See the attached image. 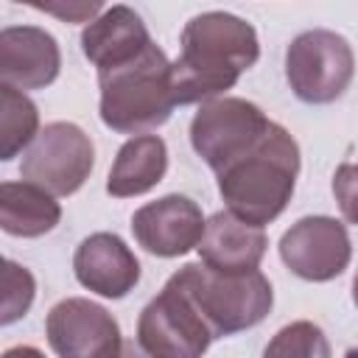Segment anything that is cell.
Here are the masks:
<instances>
[{"instance_id": "19", "label": "cell", "mask_w": 358, "mask_h": 358, "mask_svg": "<svg viewBox=\"0 0 358 358\" xmlns=\"http://www.w3.org/2000/svg\"><path fill=\"white\" fill-rule=\"evenodd\" d=\"M263 358H330V341L319 324L299 319L274 333Z\"/></svg>"}, {"instance_id": "16", "label": "cell", "mask_w": 358, "mask_h": 358, "mask_svg": "<svg viewBox=\"0 0 358 358\" xmlns=\"http://www.w3.org/2000/svg\"><path fill=\"white\" fill-rule=\"evenodd\" d=\"M168 171V145L159 134H140L129 137L106 179V193L115 199H131L154 190Z\"/></svg>"}, {"instance_id": "3", "label": "cell", "mask_w": 358, "mask_h": 358, "mask_svg": "<svg viewBox=\"0 0 358 358\" xmlns=\"http://www.w3.org/2000/svg\"><path fill=\"white\" fill-rule=\"evenodd\" d=\"M101 120L120 134H148L168 123L176 101L171 87V62L154 42L131 62L101 70Z\"/></svg>"}, {"instance_id": "2", "label": "cell", "mask_w": 358, "mask_h": 358, "mask_svg": "<svg viewBox=\"0 0 358 358\" xmlns=\"http://www.w3.org/2000/svg\"><path fill=\"white\" fill-rule=\"evenodd\" d=\"M299 173V145L291 131L271 123L268 134L243 157L218 171V193L232 215L252 227L271 224L291 201Z\"/></svg>"}, {"instance_id": "24", "label": "cell", "mask_w": 358, "mask_h": 358, "mask_svg": "<svg viewBox=\"0 0 358 358\" xmlns=\"http://www.w3.org/2000/svg\"><path fill=\"white\" fill-rule=\"evenodd\" d=\"M120 358H148L140 347H134V344H123V352H120Z\"/></svg>"}, {"instance_id": "5", "label": "cell", "mask_w": 358, "mask_h": 358, "mask_svg": "<svg viewBox=\"0 0 358 358\" xmlns=\"http://www.w3.org/2000/svg\"><path fill=\"white\" fill-rule=\"evenodd\" d=\"M355 76L350 42L324 28L299 34L285 50V78L291 92L305 103H333Z\"/></svg>"}, {"instance_id": "21", "label": "cell", "mask_w": 358, "mask_h": 358, "mask_svg": "<svg viewBox=\"0 0 358 358\" xmlns=\"http://www.w3.org/2000/svg\"><path fill=\"white\" fill-rule=\"evenodd\" d=\"M333 196L338 201L341 215L358 227V165L344 162L333 173Z\"/></svg>"}, {"instance_id": "18", "label": "cell", "mask_w": 358, "mask_h": 358, "mask_svg": "<svg viewBox=\"0 0 358 358\" xmlns=\"http://www.w3.org/2000/svg\"><path fill=\"white\" fill-rule=\"evenodd\" d=\"M39 131L36 103L22 90L0 84V159L8 162L22 148H31Z\"/></svg>"}, {"instance_id": "25", "label": "cell", "mask_w": 358, "mask_h": 358, "mask_svg": "<svg viewBox=\"0 0 358 358\" xmlns=\"http://www.w3.org/2000/svg\"><path fill=\"white\" fill-rule=\"evenodd\" d=\"M352 302L358 308V271H355V280H352Z\"/></svg>"}, {"instance_id": "15", "label": "cell", "mask_w": 358, "mask_h": 358, "mask_svg": "<svg viewBox=\"0 0 358 358\" xmlns=\"http://www.w3.org/2000/svg\"><path fill=\"white\" fill-rule=\"evenodd\" d=\"M268 238L263 227H252L232 215L229 210H221L207 218L199 255L201 263L227 271V274H243V271H257L263 255H266Z\"/></svg>"}, {"instance_id": "22", "label": "cell", "mask_w": 358, "mask_h": 358, "mask_svg": "<svg viewBox=\"0 0 358 358\" xmlns=\"http://www.w3.org/2000/svg\"><path fill=\"white\" fill-rule=\"evenodd\" d=\"M34 8L39 11H48V14H56L67 22H92L95 14L101 11V3H67V6H59V3H34Z\"/></svg>"}, {"instance_id": "12", "label": "cell", "mask_w": 358, "mask_h": 358, "mask_svg": "<svg viewBox=\"0 0 358 358\" xmlns=\"http://www.w3.org/2000/svg\"><path fill=\"white\" fill-rule=\"evenodd\" d=\"M62 50L53 34L36 25L0 31V81L14 90H45L59 78Z\"/></svg>"}, {"instance_id": "10", "label": "cell", "mask_w": 358, "mask_h": 358, "mask_svg": "<svg viewBox=\"0 0 358 358\" xmlns=\"http://www.w3.org/2000/svg\"><path fill=\"white\" fill-rule=\"evenodd\" d=\"M280 257L291 274L308 282H327L350 266L352 243L341 221L330 215H305L282 232Z\"/></svg>"}, {"instance_id": "8", "label": "cell", "mask_w": 358, "mask_h": 358, "mask_svg": "<svg viewBox=\"0 0 358 358\" xmlns=\"http://www.w3.org/2000/svg\"><path fill=\"white\" fill-rule=\"evenodd\" d=\"M92 165L95 145L90 134L70 120H56L48 123L22 154L20 176L50 196H73L90 179Z\"/></svg>"}, {"instance_id": "14", "label": "cell", "mask_w": 358, "mask_h": 358, "mask_svg": "<svg viewBox=\"0 0 358 358\" xmlns=\"http://www.w3.org/2000/svg\"><path fill=\"white\" fill-rule=\"evenodd\" d=\"M151 42L154 39H151L143 17L129 6L103 8L81 31V50L95 64L98 73L137 59Z\"/></svg>"}, {"instance_id": "1", "label": "cell", "mask_w": 358, "mask_h": 358, "mask_svg": "<svg viewBox=\"0 0 358 358\" xmlns=\"http://www.w3.org/2000/svg\"><path fill=\"white\" fill-rule=\"evenodd\" d=\"M179 45L182 50L176 62H171L176 106L224 98V92L260 59L257 31L229 11L196 14L182 28Z\"/></svg>"}, {"instance_id": "17", "label": "cell", "mask_w": 358, "mask_h": 358, "mask_svg": "<svg viewBox=\"0 0 358 358\" xmlns=\"http://www.w3.org/2000/svg\"><path fill=\"white\" fill-rule=\"evenodd\" d=\"M62 221L56 196L31 182L0 185V227L14 238H42Z\"/></svg>"}, {"instance_id": "6", "label": "cell", "mask_w": 358, "mask_h": 358, "mask_svg": "<svg viewBox=\"0 0 358 358\" xmlns=\"http://www.w3.org/2000/svg\"><path fill=\"white\" fill-rule=\"evenodd\" d=\"M271 123L274 120L246 98H213L204 101L190 120V145L210 171L218 173L238 157L249 154L268 134Z\"/></svg>"}, {"instance_id": "9", "label": "cell", "mask_w": 358, "mask_h": 358, "mask_svg": "<svg viewBox=\"0 0 358 358\" xmlns=\"http://www.w3.org/2000/svg\"><path fill=\"white\" fill-rule=\"evenodd\" d=\"M45 336L59 358H120L123 352L117 319L84 296L56 302L45 319Z\"/></svg>"}, {"instance_id": "11", "label": "cell", "mask_w": 358, "mask_h": 358, "mask_svg": "<svg viewBox=\"0 0 358 358\" xmlns=\"http://www.w3.org/2000/svg\"><path fill=\"white\" fill-rule=\"evenodd\" d=\"M204 227L207 221L201 207L179 193L148 201L131 215V232L137 243L157 257H182L190 249H199Z\"/></svg>"}, {"instance_id": "7", "label": "cell", "mask_w": 358, "mask_h": 358, "mask_svg": "<svg viewBox=\"0 0 358 358\" xmlns=\"http://www.w3.org/2000/svg\"><path fill=\"white\" fill-rule=\"evenodd\" d=\"M213 341V330L171 277L140 310L137 347L148 358H201Z\"/></svg>"}, {"instance_id": "23", "label": "cell", "mask_w": 358, "mask_h": 358, "mask_svg": "<svg viewBox=\"0 0 358 358\" xmlns=\"http://www.w3.org/2000/svg\"><path fill=\"white\" fill-rule=\"evenodd\" d=\"M3 358H45V352L31 344H17V347H8L3 352Z\"/></svg>"}, {"instance_id": "4", "label": "cell", "mask_w": 358, "mask_h": 358, "mask_svg": "<svg viewBox=\"0 0 358 358\" xmlns=\"http://www.w3.org/2000/svg\"><path fill=\"white\" fill-rule=\"evenodd\" d=\"M171 280L187 294L215 338L260 324L274 305L271 282L260 271L227 274L204 263H185Z\"/></svg>"}, {"instance_id": "13", "label": "cell", "mask_w": 358, "mask_h": 358, "mask_svg": "<svg viewBox=\"0 0 358 358\" xmlns=\"http://www.w3.org/2000/svg\"><path fill=\"white\" fill-rule=\"evenodd\" d=\"M76 280L106 299H123L140 282V260L115 232L87 235L73 255Z\"/></svg>"}, {"instance_id": "20", "label": "cell", "mask_w": 358, "mask_h": 358, "mask_svg": "<svg viewBox=\"0 0 358 358\" xmlns=\"http://www.w3.org/2000/svg\"><path fill=\"white\" fill-rule=\"evenodd\" d=\"M34 294H36L34 274L20 263L6 260L3 263V316H0V322L14 324L17 319H22L34 302Z\"/></svg>"}]
</instances>
